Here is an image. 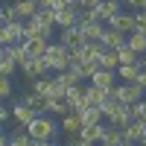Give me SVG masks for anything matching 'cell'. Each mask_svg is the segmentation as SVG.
Instances as JSON below:
<instances>
[{
  "instance_id": "1",
  "label": "cell",
  "mask_w": 146,
  "mask_h": 146,
  "mask_svg": "<svg viewBox=\"0 0 146 146\" xmlns=\"http://www.w3.org/2000/svg\"><path fill=\"white\" fill-rule=\"evenodd\" d=\"M47 62H50V70H56V73H62V70H70V64H73V58H70V50L62 44V41H50L47 44Z\"/></svg>"
},
{
  "instance_id": "2",
  "label": "cell",
  "mask_w": 146,
  "mask_h": 146,
  "mask_svg": "<svg viewBox=\"0 0 146 146\" xmlns=\"http://www.w3.org/2000/svg\"><path fill=\"white\" fill-rule=\"evenodd\" d=\"M27 135L32 137V140H53V135H56V123L47 114H38L32 120V123L27 126Z\"/></svg>"
},
{
  "instance_id": "3",
  "label": "cell",
  "mask_w": 146,
  "mask_h": 146,
  "mask_svg": "<svg viewBox=\"0 0 146 146\" xmlns=\"http://www.w3.org/2000/svg\"><path fill=\"white\" fill-rule=\"evenodd\" d=\"M114 94H117V100L120 102H126V105H135L137 100H143V88L137 82H120V85H114Z\"/></svg>"
},
{
  "instance_id": "4",
  "label": "cell",
  "mask_w": 146,
  "mask_h": 146,
  "mask_svg": "<svg viewBox=\"0 0 146 146\" xmlns=\"http://www.w3.org/2000/svg\"><path fill=\"white\" fill-rule=\"evenodd\" d=\"M23 38H44V41H53V27L41 23L38 18H27V21H23Z\"/></svg>"
},
{
  "instance_id": "5",
  "label": "cell",
  "mask_w": 146,
  "mask_h": 146,
  "mask_svg": "<svg viewBox=\"0 0 146 146\" xmlns=\"http://www.w3.org/2000/svg\"><path fill=\"white\" fill-rule=\"evenodd\" d=\"M21 70L27 79H38L44 76L47 70H50V62H47V56H35V58H23L21 62Z\"/></svg>"
},
{
  "instance_id": "6",
  "label": "cell",
  "mask_w": 146,
  "mask_h": 146,
  "mask_svg": "<svg viewBox=\"0 0 146 146\" xmlns=\"http://www.w3.org/2000/svg\"><path fill=\"white\" fill-rule=\"evenodd\" d=\"M76 27L82 29L85 41H100V38H102V32H105L102 21H94V18H76Z\"/></svg>"
},
{
  "instance_id": "7",
  "label": "cell",
  "mask_w": 146,
  "mask_h": 146,
  "mask_svg": "<svg viewBox=\"0 0 146 146\" xmlns=\"http://www.w3.org/2000/svg\"><path fill=\"white\" fill-rule=\"evenodd\" d=\"M0 41H3L6 47L23 41V21H6L3 29H0Z\"/></svg>"
},
{
  "instance_id": "8",
  "label": "cell",
  "mask_w": 146,
  "mask_h": 146,
  "mask_svg": "<svg viewBox=\"0 0 146 146\" xmlns=\"http://www.w3.org/2000/svg\"><path fill=\"white\" fill-rule=\"evenodd\" d=\"M146 137V120H131L123 129V143H143Z\"/></svg>"
},
{
  "instance_id": "9",
  "label": "cell",
  "mask_w": 146,
  "mask_h": 146,
  "mask_svg": "<svg viewBox=\"0 0 146 146\" xmlns=\"http://www.w3.org/2000/svg\"><path fill=\"white\" fill-rule=\"evenodd\" d=\"M76 18H79V6H62V9H56V27L58 29L76 27Z\"/></svg>"
},
{
  "instance_id": "10",
  "label": "cell",
  "mask_w": 146,
  "mask_h": 146,
  "mask_svg": "<svg viewBox=\"0 0 146 146\" xmlns=\"http://www.w3.org/2000/svg\"><path fill=\"white\" fill-rule=\"evenodd\" d=\"M108 27H114V29H120L123 35H129V32H135V15H129V12L120 9L117 15L108 21Z\"/></svg>"
},
{
  "instance_id": "11",
  "label": "cell",
  "mask_w": 146,
  "mask_h": 146,
  "mask_svg": "<svg viewBox=\"0 0 146 146\" xmlns=\"http://www.w3.org/2000/svg\"><path fill=\"white\" fill-rule=\"evenodd\" d=\"M58 41H62L67 50H73V47L85 44V35H82V29H79V27H64V29H62V35H58Z\"/></svg>"
},
{
  "instance_id": "12",
  "label": "cell",
  "mask_w": 146,
  "mask_h": 146,
  "mask_svg": "<svg viewBox=\"0 0 146 146\" xmlns=\"http://www.w3.org/2000/svg\"><path fill=\"white\" fill-rule=\"evenodd\" d=\"M131 120H135V114H131V105L120 102V105H117V111H114L111 117H108V123H111V126H120V129H126V126L131 123Z\"/></svg>"
},
{
  "instance_id": "13",
  "label": "cell",
  "mask_w": 146,
  "mask_h": 146,
  "mask_svg": "<svg viewBox=\"0 0 146 146\" xmlns=\"http://www.w3.org/2000/svg\"><path fill=\"white\" fill-rule=\"evenodd\" d=\"M114 79H117V73H114V70H102V67H100V70L91 76V85H96V88H102V91H111L114 85H117Z\"/></svg>"
},
{
  "instance_id": "14",
  "label": "cell",
  "mask_w": 146,
  "mask_h": 146,
  "mask_svg": "<svg viewBox=\"0 0 146 146\" xmlns=\"http://www.w3.org/2000/svg\"><path fill=\"white\" fill-rule=\"evenodd\" d=\"M70 70H76V73H79V76H82V79H91V76H94V73H96V70H100V64H96V56H85V58H82V62H76V64H73Z\"/></svg>"
},
{
  "instance_id": "15",
  "label": "cell",
  "mask_w": 146,
  "mask_h": 146,
  "mask_svg": "<svg viewBox=\"0 0 146 146\" xmlns=\"http://www.w3.org/2000/svg\"><path fill=\"white\" fill-rule=\"evenodd\" d=\"M96 64H100L102 70H114L117 73V67H120V58H117V50H111V47H105V50L96 56Z\"/></svg>"
},
{
  "instance_id": "16",
  "label": "cell",
  "mask_w": 146,
  "mask_h": 146,
  "mask_svg": "<svg viewBox=\"0 0 146 146\" xmlns=\"http://www.w3.org/2000/svg\"><path fill=\"white\" fill-rule=\"evenodd\" d=\"M82 117H79V111H70L67 117H62V131H64V135H79V131H82Z\"/></svg>"
},
{
  "instance_id": "17",
  "label": "cell",
  "mask_w": 146,
  "mask_h": 146,
  "mask_svg": "<svg viewBox=\"0 0 146 146\" xmlns=\"http://www.w3.org/2000/svg\"><path fill=\"white\" fill-rule=\"evenodd\" d=\"M12 117H15L21 126H29V123H32V120L38 117V114H35L29 105H23V102H15V105H12Z\"/></svg>"
},
{
  "instance_id": "18",
  "label": "cell",
  "mask_w": 146,
  "mask_h": 146,
  "mask_svg": "<svg viewBox=\"0 0 146 146\" xmlns=\"http://www.w3.org/2000/svg\"><path fill=\"white\" fill-rule=\"evenodd\" d=\"M105 47H111V50H117V47H123L126 44V35L120 32V29H114V27H105V32H102V38H100Z\"/></svg>"
},
{
  "instance_id": "19",
  "label": "cell",
  "mask_w": 146,
  "mask_h": 146,
  "mask_svg": "<svg viewBox=\"0 0 146 146\" xmlns=\"http://www.w3.org/2000/svg\"><path fill=\"white\" fill-rule=\"evenodd\" d=\"M47 44H50V41H44V38H23V50H27L29 58H35V56L47 53Z\"/></svg>"
},
{
  "instance_id": "20",
  "label": "cell",
  "mask_w": 146,
  "mask_h": 146,
  "mask_svg": "<svg viewBox=\"0 0 146 146\" xmlns=\"http://www.w3.org/2000/svg\"><path fill=\"white\" fill-rule=\"evenodd\" d=\"M64 100L70 102V108H73V111H79V108H85V105H88V100H85V88H82V85H76V88H70Z\"/></svg>"
},
{
  "instance_id": "21",
  "label": "cell",
  "mask_w": 146,
  "mask_h": 146,
  "mask_svg": "<svg viewBox=\"0 0 146 146\" xmlns=\"http://www.w3.org/2000/svg\"><path fill=\"white\" fill-rule=\"evenodd\" d=\"M105 96H108V91L96 88V85H88V88H85V100H88V105H94V108H102Z\"/></svg>"
},
{
  "instance_id": "22",
  "label": "cell",
  "mask_w": 146,
  "mask_h": 146,
  "mask_svg": "<svg viewBox=\"0 0 146 146\" xmlns=\"http://www.w3.org/2000/svg\"><path fill=\"white\" fill-rule=\"evenodd\" d=\"M21 102H23V105H29V108H32L35 114H47V100H44V96H38L35 91H29V94L23 96Z\"/></svg>"
},
{
  "instance_id": "23",
  "label": "cell",
  "mask_w": 146,
  "mask_h": 146,
  "mask_svg": "<svg viewBox=\"0 0 146 146\" xmlns=\"http://www.w3.org/2000/svg\"><path fill=\"white\" fill-rule=\"evenodd\" d=\"M126 44H129L137 56H143V53H146V32H137V29L129 32V35H126Z\"/></svg>"
},
{
  "instance_id": "24",
  "label": "cell",
  "mask_w": 146,
  "mask_h": 146,
  "mask_svg": "<svg viewBox=\"0 0 146 146\" xmlns=\"http://www.w3.org/2000/svg\"><path fill=\"white\" fill-rule=\"evenodd\" d=\"M79 117H82V123L85 126H91V123H102V108H94V105H85V108H79Z\"/></svg>"
},
{
  "instance_id": "25",
  "label": "cell",
  "mask_w": 146,
  "mask_h": 146,
  "mask_svg": "<svg viewBox=\"0 0 146 146\" xmlns=\"http://www.w3.org/2000/svg\"><path fill=\"white\" fill-rule=\"evenodd\" d=\"M140 70H143V67H140V62H137V64H120V67H117V76L123 79V82H137Z\"/></svg>"
},
{
  "instance_id": "26",
  "label": "cell",
  "mask_w": 146,
  "mask_h": 146,
  "mask_svg": "<svg viewBox=\"0 0 146 146\" xmlns=\"http://www.w3.org/2000/svg\"><path fill=\"white\" fill-rule=\"evenodd\" d=\"M18 70V58L9 53V47H6V53L0 56V76H12V73Z\"/></svg>"
},
{
  "instance_id": "27",
  "label": "cell",
  "mask_w": 146,
  "mask_h": 146,
  "mask_svg": "<svg viewBox=\"0 0 146 146\" xmlns=\"http://www.w3.org/2000/svg\"><path fill=\"white\" fill-rule=\"evenodd\" d=\"M32 91L38 96H44V100H50V96H53V79H44V76L32 79Z\"/></svg>"
},
{
  "instance_id": "28",
  "label": "cell",
  "mask_w": 146,
  "mask_h": 146,
  "mask_svg": "<svg viewBox=\"0 0 146 146\" xmlns=\"http://www.w3.org/2000/svg\"><path fill=\"white\" fill-rule=\"evenodd\" d=\"M73 111L67 100H47V114H58V117H67Z\"/></svg>"
},
{
  "instance_id": "29",
  "label": "cell",
  "mask_w": 146,
  "mask_h": 146,
  "mask_svg": "<svg viewBox=\"0 0 146 146\" xmlns=\"http://www.w3.org/2000/svg\"><path fill=\"white\" fill-rule=\"evenodd\" d=\"M82 137H88V140H94V143H100L102 140V135H105V126L102 123H91V126H82V131H79Z\"/></svg>"
},
{
  "instance_id": "30",
  "label": "cell",
  "mask_w": 146,
  "mask_h": 146,
  "mask_svg": "<svg viewBox=\"0 0 146 146\" xmlns=\"http://www.w3.org/2000/svg\"><path fill=\"white\" fill-rule=\"evenodd\" d=\"M15 9H18L21 21H27V18H32L35 12H38V0H18V3H15Z\"/></svg>"
},
{
  "instance_id": "31",
  "label": "cell",
  "mask_w": 146,
  "mask_h": 146,
  "mask_svg": "<svg viewBox=\"0 0 146 146\" xmlns=\"http://www.w3.org/2000/svg\"><path fill=\"white\" fill-rule=\"evenodd\" d=\"M56 79L62 82L67 91H70V88H76V85H82V76H79L76 70H62V73H56Z\"/></svg>"
},
{
  "instance_id": "32",
  "label": "cell",
  "mask_w": 146,
  "mask_h": 146,
  "mask_svg": "<svg viewBox=\"0 0 146 146\" xmlns=\"http://www.w3.org/2000/svg\"><path fill=\"white\" fill-rule=\"evenodd\" d=\"M102 143H111V146H120L123 143V129L120 126H105V135H102Z\"/></svg>"
},
{
  "instance_id": "33",
  "label": "cell",
  "mask_w": 146,
  "mask_h": 146,
  "mask_svg": "<svg viewBox=\"0 0 146 146\" xmlns=\"http://www.w3.org/2000/svg\"><path fill=\"white\" fill-rule=\"evenodd\" d=\"M6 146H32V137L27 135V126L18 129V131H12L9 140H6Z\"/></svg>"
},
{
  "instance_id": "34",
  "label": "cell",
  "mask_w": 146,
  "mask_h": 146,
  "mask_svg": "<svg viewBox=\"0 0 146 146\" xmlns=\"http://www.w3.org/2000/svg\"><path fill=\"white\" fill-rule=\"evenodd\" d=\"M117 58H120V64H137L140 62V56L131 50L129 44H123V47H117Z\"/></svg>"
},
{
  "instance_id": "35",
  "label": "cell",
  "mask_w": 146,
  "mask_h": 146,
  "mask_svg": "<svg viewBox=\"0 0 146 146\" xmlns=\"http://www.w3.org/2000/svg\"><path fill=\"white\" fill-rule=\"evenodd\" d=\"M0 100H12V82H9V76H0Z\"/></svg>"
},
{
  "instance_id": "36",
  "label": "cell",
  "mask_w": 146,
  "mask_h": 146,
  "mask_svg": "<svg viewBox=\"0 0 146 146\" xmlns=\"http://www.w3.org/2000/svg\"><path fill=\"white\" fill-rule=\"evenodd\" d=\"M131 114H135V120H146V100H137L131 105Z\"/></svg>"
},
{
  "instance_id": "37",
  "label": "cell",
  "mask_w": 146,
  "mask_h": 146,
  "mask_svg": "<svg viewBox=\"0 0 146 146\" xmlns=\"http://www.w3.org/2000/svg\"><path fill=\"white\" fill-rule=\"evenodd\" d=\"M135 29L137 32H146V9H140L137 15H135Z\"/></svg>"
},
{
  "instance_id": "38",
  "label": "cell",
  "mask_w": 146,
  "mask_h": 146,
  "mask_svg": "<svg viewBox=\"0 0 146 146\" xmlns=\"http://www.w3.org/2000/svg\"><path fill=\"white\" fill-rule=\"evenodd\" d=\"M102 0H79V9H96Z\"/></svg>"
},
{
  "instance_id": "39",
  "label": "cell",
  "mask_w": 146,
  "mask_h": 146,
  "mask_svg": "<svg viewBox=\"0 0 146 146\" xmlns=\"http://www.w3.org/2000/svg\"><path fill=\"white\" fill-rule=\"evenodd\" d=\"M9 120V108H6V100H0V123Z\"/></svg>"
},
{
  "instance_id": "40",
  "label": "cell",
  "mask_w": 146,
  "mask_h": 146,
  "mask_svg": "<svg viewBox=\"0 0 146 146\" xmlns=\"http://www.w3.org/2000/svg\"><path fill=\"white\" fill-rule=\"evenodd\" d=\"M123 3H129V6H137V9H146V0H123Z\"/></svg>"
},
{
  "instance_id": "41",
  "label": "cell",
  "mask_w": 146,
  "mask_h": 146,
  "mask_svg": "<svg viewBox=\"0 0 146 146\" xmlns=\"http://www.w3.org/2000/svg\"><path fill=\"white\" fill-rule=\"evenodd\" d=\"M137 85H140V88L146 91V70H140V76H137Z\"/></svg>"
},
{
  "instance_id": "42",
  "label": "cell",
  "mask_w": 146,
  "mask_h": 146,
  "mask_svg": "<svg viewBox=\"0 0 146 146\" xmlns=\"http://www.w3.org/2000/svg\"><path fill=\"white\" fill-rule=\"evenodd\" d=\"M32 146H56L53 140H32Z\"/></svg>"
},
{
  "instance_id": "43",
  "label": "cell",
  "mask_w": 146,
  "mask_h": 146,
  "mask_svg": "<svg viewBox=\"0 0 146 146\" xmlns=\"http://www.w3.org/2000/svg\"><path fill=\"white\" fill-rule=\"evenodd\" d=\"M6 140H9V135H3V131H0V146H6Z\"/></svg>"
},
{
  "instance_id": "44",
  "label": "cell",
  "mask_w": 146,
  "mask_h": 146,
  "mask_svg": "<svg viewBox=\"0 0 146 146\" xmlns=\"http://www.w3.org/2000/svg\"><path fill=\"white\" fill-rule=\"evenodd\" d=\"M3 23H6V15H3V9H0V29H3Z\"/></svg>"
},
{
  "instance_id": "45",
  "label": "cell",
  "mask_w": 146,
  "mask_h": 146,
  "mask_svg": "<svg viewBox=\"0 0 146 146\" xmlns=\"http://www.w3.org/2000/svg\"><path fill=\"white\" fill-rule=\"evenodd\" d=\"M38 6H53V0H38Z\"/></svg>"
},
{
  "instance_id": "46",
  "label": "cell",
  "mask_w": 146,
  "mask_h": 146,
  "mask_svg": "<svg viewBox=\"0 0 146 146\" xmlns=\"http://www.w3.org/2000/svg\"><path fill=\"white\" fill-rule=\"evenodd\" d=\"M140 67H143V70H146V53H143V56H140Z\"/></svg>"
},
{
  "instance_id": "47",
  "label": "cell",
  "mask_w": 146,
  "mask_h": 146,
  "mask_svg": "<svg viewBox=\"0 0 146 146\" xmlns=\"http://www.w3.org/2000/svg\"><path fill=\"white\" fill-rule=\"evenodd\" d=\"M3 53H6V44H3V41H0V56H3Z\"/></svg>"
},
{
  "instance_id": "48",
  "label": "cell",
  "mask_w": 146,
  "mask_h": 146,
  "mask_svg": "<svg viewBox=\"0 0 146 146\" xmlns=\"http://www.w3.org/2000/svg\"><path fill=\"white\" fill-rule=\"evenodd\" d=\"M120 146H137V143H120Z\"/></svg>"
},
{
  "instance_id": "49",
  "label": "cell",
  "mask_w": 146,
  "mask_h": 146,
  "mask_svg": "<svg viewBox=\"0 0 146 146\" xmlns=\"http://www.w3.org/2000/svg\"><path fill=\"white\" fill-rule=\"evenodd\" d=\"M96 146H111V143H102V140H100V143H96Z\"/></svg>"
},
{
  "instance_id": "50",
  "label": "cell",
  "mask_w": 146,
  "mask_h": 146,
  "mask_svg": "<svg viewBox=\"0 0 146 146\" xmlns=\"http://www.w3.org/2000/svg\"><path fill=\"white\" fill-rule=\"evenodd\" d=\"M0 9H3V6H0Z\"/></svg>"
}]
</instances>
